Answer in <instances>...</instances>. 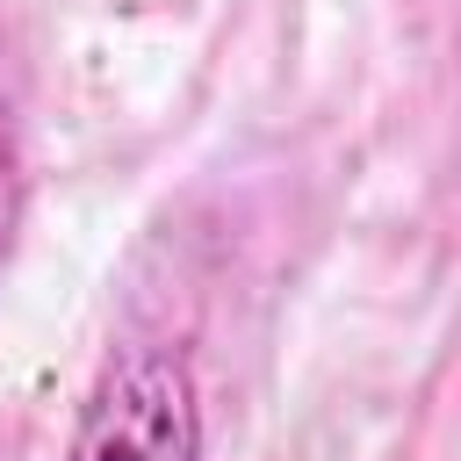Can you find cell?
Instances as JSON below:
<instances>
[{
  "label": "cell",
  "mask_w": 461,
  "mask_h": 461,
  "mask_svg": "<svg viewBox=\"0 0 461 461\" xmlns=\"http://www.w3.org/2000/svg\"><path fill=\"white\" fill-rule=\"evenodd\" d=\"M22 209H29V173H22L14 79H7V50H0V274H7V259H14V238H22Z\"/></svg>",
  "instance_id": "2"
},
{
  "label": "cell",
  "mask_w": 461,
  "mask_h": 461,
  "mask_svg": "<svg viewBox=\"0 0 461 461\" xmlns=\"http://www.w3.org/2000/svg\"><path fill=\"white\" fill-rule=\"evenodd\" d=\"M65 461H202V389L173 346L115 353L65 439Z\"/></svg>",
  "instance_id": "1"
}]
</instances>
